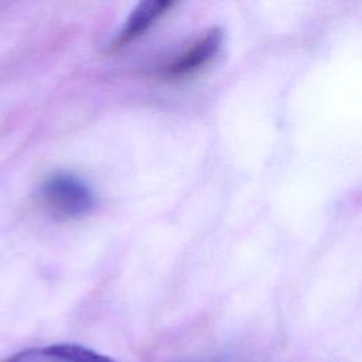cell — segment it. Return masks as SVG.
<instances>
[{
    "mask_svg": "<svg viewBox=\"0 0 362 362\" xmlns=\"http://www.w3.org/2000/svg\"><path fill=\"white\" fill-rule=\"evenodd\" d=\"M223 42V33L219 27H212L198 37L184 52L167 64L161 75L165 79H181L194 75L206 66L219 52Z\"/></svg>",
    "mask_w": 362,
    "mask_h": 362,
    "instance_id": "7a4b0ae2",
    "label": "cell"
},
{
    "mask_svg": "<svg viewBox=\"0 0 362 362\" xmlns=\"http://www.w3.org/2000/svg\"><path fill=\"white\" fill-rule=\"evenodd\" d=\"M3 362H116L78 344H51L20 351Z\"/></svg>",
    "mask_w": 362,
    "mask_h": 362,
    "instance_id": "3957f363",
    "label": "cell"
},
{
    "mask_svg": "<svg viewBox=\"0 0 362 362\" xmlns=\"http://www.w3.org/2000/svg\"><path fill=\"white\" fill-rule=\"evenodd\" d=\"M44 206L58 218H78L88 214L95 205L92 188L78 175L55 173L40 188Z\"/></svg>",
    "mask_w": 362,
    "mask_h": 362,
    "instance_id": "6da1fadb",
    "label": "cell"
},
{
    "mask_svg": "<svg viewBox=\"0 0 362 362\" xmlns=\"http://www.w3.org/2000/svg\"><path fill=\"white\" fill-rule=\"evenodd\" d=\"M177 0H139L123 27L110 44V49H119L143 35L157 20L167 13Z\"/></svg>",
    "mask_w": 362,
    "mask_h": 362,
    "instance_id": "277c9868",
    "label": "cell"
}]
</instances>
